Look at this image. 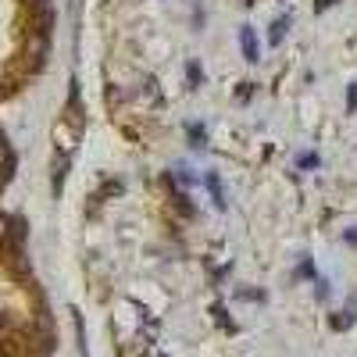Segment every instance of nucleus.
I'll use <instances>...</instances> for the list:
<instances>
[{"instance_id": "1", "label": "nucleus", "mask_w": 357, "mask_h": 357, "mask_svg": "<svg viewBox=\"0 0 357 357\" xmlns=\"http://www.w3.org/2000/svg\"><path fill=\"white\" fill-rule=\"evenodd\" d=\"M243 50H247V57H250V61H257V40H254V33H250V29H243Z\"/></svg>"}, {"instance_id": "2", "label": "nucleus", "mask_w": 357, "mask_h": 357, "mask_svg": "<svg viewBox=\"0 0 357 357\" xmlns=\"http://www.w3.org/2000/svg\"><path fill=\"white\" fill-rule=\"evenodd\" d=\"M282 29H286V18H282L279 25H272V43H279V40H282Z\"/></svg>"}, {"instance_id": "3", "label": "nucleus", "mask_w": 357, "mask_h": 357, "mask_svg": "<svg viewBox=\"0 0 357 357\" xmlns=\"http://www.w3.org/2000/svg\"><path fill=\"white\" fill-rule=\"evenodd\" d=\"M0 232H4V222H0Z\"/></svg>"}]
</instances>
